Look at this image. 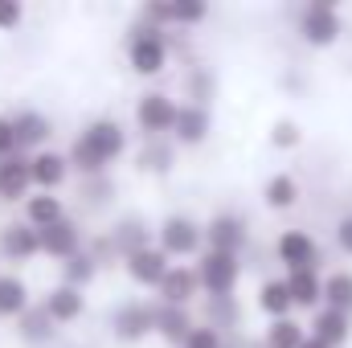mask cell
Instances as JSON below:
<instances>
[{
    "label": "cell",
    "instance_id": "obj_1",
    "mask_svg": "<svg viewBox=\"0 0 352 348\" xmlns=\"http://www.w3.org/2000/svg\"><path fill=\"white\" fill-rule=\"evenodd\" d=\"M123 152V131L115 127V123H94L87 135L74 144V160H78V168H102L111 156H119Z\"/></svg>",
    "mask_w": 352,
    "mask_h": 348
},
{
    "label": "cell",
    "instance_id": "obj_2",
    "mask_svg": "<svg viewBox=\"0 0 352 348\" xmlns=\"http://www.w3.org/2000/svg\"><path fill=\"white\" fill-rule=\"evenodd\" d=\"M336 33H340V17L332 12V4L320 0L303 12V37L311 45H328V41H336Z\"/></svg>",
    "mask_w": 352,
    "mask_h": 348
},
{
    "label": "cell",
    "instance_id": "obj_3",
    "mask_svg": "<svg viewBox=\"0 0 352 348\" xmlns=\"http://www.w3.org/2000/svg\"><path fill=\"white\" fill-rule=\"evenodd\" d=\"M234 279H238L234 254H221V250H209V254H205V262H201V283H205L213 295H226V291L234 287Z\"/></svg>",
    "mask_w": 352,
    "mask_h": 348
},
{
    "label": "cell",
    "instance_id": "obj_4",
    "mask_svg": "<svg viewBox=\"0 0 352 348\" xmlns=\"http://www.w3.org/2000/svg\"><path fill=\"white\" fill-rule=\"evenodd\" d=\"M135 115H140V123H144L148 131H168V127H176V115H180V111H176L164 94H148Z\"/></svg>",
    "mask_w": 352,
    "mask_h": 348
},
{
    "label": "cell",
    "instance_id": "obj_5",
    "mask_svg": "<svg viewBox=\"0 0 352 348\" xmlns=\"http://www.w3.org/2000/svg\"><path fill=\"white\" fill-rule=\"evenodd\" d=\"M278 259L295 270H311V259H316V242L307 234H283L278 238Z\"/></svg>",
    "mask_w": 352,
    "mask_h": 348
},
{
    "label": "cell",
    "instance_id": "obj_6",
    "mask_svg": "<svg viewBox=\"0 0 352 348\" xmlns=\"http://www.w3.org/2000/svg\"><path fill=\"white\" fill-rule=\"evenodd\" d=\"M197 242H201V234H197V226H192V221L173 217V221L164 226V250H168V254H192V250H197Z\"/></svg>",
    "mask_w": 352,
    "mask_h": 348
},
{
    "label": "cell",
    "instance_id": "obj_7",
    "mask_svg": "<svg viewBox=\"0 0 352 348\" xmlns=\"http://www.w3.org/2000/svg\"><path fill=\"white\" fill-rule=\"evenodd\" d=\"M33 180V160H4L0 164V197H21L25 184Z\"/></svg>",
    "mask_w": 352,
    "mask_h": 348
},
{
    "label": "cell",
    "instance_id": "obj_8",
    "mask_svg": "<svg viewBox=\"0 0 352 348\" xmlns=\"http://www.w3.org/2000/svg\"><path fill=\"white\" fill-rule=\"evenodd\" d=\"M131 279H140V283H164V274H168V266H164V254H156V250H131Z\"/></svg>",
    "mask_w": 352,
    "mask_h": 348
},
{
    "label": "cell",
    "instance_id": "obj_9",
    "mask_svg": "<svg viewBox=\"0 0 352 348\" xmlns=\"http://www.w3.org/2000/svg\"><path fill=\"white\" fill-rule=\"evenodd\" d=\"M131 66H135L140 74H156V70L164 66V45H160L156 37H135V45H131Z\"/></svg>",
    "mask_w": 352,
    "mask_h": 348
},
{
    "label": "cell",
    "instance_id": "obj_10",
    "mask_svg": "<svg viewBox=\"0 0 352 348\" xmlns=\"http://www.w3.org/2000/svg\"><path fill=\"white\" fill-rule=\"evenodd\" d=\"M209 246L221 250V254H234V250L242 246V221H234V217H217V221L209 226Z\"/></svg>",
    "mask_w": 352,
    "mask_h": 348
},
{
    "label": "cell",
    "instance_id": "obj_11",
    "mask_svg": "<svg viewBox=\"0 0 352 348\" xmlns=\"http://www.w3.org/2000/svg\"><path fill=\"white\" fill-rule=\"evenodd\" d=\"M37 234H41V250H45V254H70L74 242H78V230H74L70 221H58V226H50V230H37Z\"/></svg>",
    "mask_w": 352,
    "mask_h": 348
},
{
    "label": "cell",
    "instance_id": "obj_12",
    "mask_svg": "<svg viewBox=\"0 0 352 348\" xmlns=\"http://www.w3.org/2000/svg\"><path fill=\"white\" fill-rule=\"evenodd\" d=\"M148 324H152V312H144V307H123V312L115 316V332H119L123 340H140V336L148 332Z\"/></svg>",
    "mask_w": 352,
    "mask_h": 348
},
{
    "label": "cell",
    "instance_id": "obj_13",
    "mask_svg": "<svg viewBox=\"0 0 352 348\" xmlns=\"http://www.w3.org/2000/svg\"><path fill=\"white\" fill-rule=\"evenodd\" d=\"M205 131H209V115H205V111L188 107V111H180V115H176V135H180L184 144H197Z\"/></svg>",
    "mask_w": 352,
    "mask_h": 348
},
{
    "label": "cell",
    "instance_id": "obj_14",
    "mask_svg": "<svg viewBox=\"0 0 352 348\" xmlns=\"http://www.w3.org/2000/svg\"><path fill=\"white\" fill-rule=\"evenodd\" d=\"M62 176H66V160H62V156L45 152V156H37V160H33V180H37L41 188H54V184H62Z\"/></svg>",
    "mask_w": 352,
    "mask_h": 348
},
{
    "label": "cell",
    "instance_id": "obj_15",
    "mask_svg": "<svg viewBox=\"0 0 352 348\" xmlns=\"http://www.w3.org/2000/svg\"><path fill=\"white\" fill-rule=\"evenodd\" d=\"M287 291H291V299H295V303H303V307H307V303H316V299L324 295L311 270H295V274H291V283H287Z\"/></svg>",
    "mask_w": 352,
    "mask_h": 348
},
{
    "label": "cell",
    "instance_id": "obj_16",
    "mask_svg": "<svg viewBox=\"0 0 352 348\" xmlns=\"http://www.w3.org/2000/svg\"><path fill=\"white\" fill-rule=\"evenodd\" d=\"M78 312H82V295L74 287H62V291L50 295V316L54 320H74Z\"/></svg>",
    "mask_w": 352,
    "mask_h": 348
},
{
    "label": "cell",
    "instance_id": "obj_17",
    "mask_svg": "<svg viewBox=\"0 0 352 348\" xmlns=\"http://www.w3.org/2000/svg\"><path fill=\"white\" fill-rule=\"evenodd\" d=\"M316 328H320L316 336H320L324 345H340V340L349 336V320H344V312H332V307L316 320Z\"/></svg>",
    "mask_w": 352,
    "mask_h": 348
},
{
    "label": "cell",
    "instance_id": "obj_18",
    "mask_svg": "<svg viewBox=\"0 0 352 348\" xmlns=\"http://www.w3.org/2000/svg\"><path fill=\"white\" fill-rule=\"evenodd\" d=\"M37 246H41V234H33V230H25V226H12V230L4 234V250H8V254H16V259L33 254Z\"/></svg>",
    "mask_w": 352,
    "mask_h": 348
},
{
    "label": "cell",
    "instance_id": "obj_19",
    "mask_svg": "<svg viewBox=\"0 0 352 348\" xmlns=\"http://www.w3.org/2000/svg\"><path fill=\"white\" fill-rule=\"evenodd\" d=\"M160 291H164L168 303H184V299L192 295V274H188V270H168L164 283H160Z\"/></svg>",
    "mask_w": 352,
    "mask_h": 348
},
{
    "label": "cell",
    "instance_id": "obj_20",
    "mask_svg": "<svg viewBox=\"0 0 352 348\" xmlns=\"http://www.w3.org/2000/svg\"><path fill=\"white\" fill-rule=\"evenodd\" d=\"M29 217H33L41 230H50V226L62 221V205H58L54 197H33V201H29Z\"/></svg>",
    "mask_w": 352,
    "mask_h": 348
},
{
    "label": "cell",
    "instance_id": "obj_21",
    "mask_svg": "<svg viewBox=\"0 0 352 348\" xmlns=\"http://www.w3.org/2000/svg\"><path fill=\"white\" fill-rule=\"evenodd\" d=\"M324 295L332 299V312H349L352 307V274H332Z\"/></svg>",
    "mask_w": 352,
    "mask_h": 348
},
{
    "label": "cell",
    "instance_id": "obj_22",
    "mask_svg": "<svg viewBox=\"0 0 352 348\" xmlns=\"http://www.w3.org/2000/svg\"><path fill=\"white\" fill-rule=\"evenodd\" d=\"M50 135V123L41 115H21L16 119V144H41Z\"/></svg>",
    "mask_w": 352,
    "mask_h": 348
},
{
    "label": "cell",
    "instance_id": "obj_23",
    "mask_svg": "<svg viewBox=\"0 0 352 348\" xmlns=\"http://www.w3.org/2000/svg\"><path fill=\"white\" fill-rule=\"evenodd\" d=\"M25 307V283L21 279H0V316H12Z\"/></svg>",
    "mask_w": 352,
    "mask_h": 348
},
{
    "label": "cell",
    "instance_id": "obj_24",
    "mask_svg": "<svg viewBox=\"0 0 352 348\" xmlns=\"http://www.w3.org/2000/svg\"><path fill=\"white\" fill-rule=\"evenodd\" d=\"M291 303H295V299H291L287 283H266V287H263V307L270 312V316H283Z\"/></svg>",
    "mask_w": 352,
    "mask_h": 348
},
{
    "label": "cell",
    "instance_id": "obj_25",
    "mask_svg": "<svg viewBox=\"0 0 352 348\" xmlns=\"http://www.w3.org/2000/svg\"><path fill=\"white\" fill-rule=\"evenodd\" d=\"M307 340L303 332H299V324H291V320H278L274 328H270V348H299Z\"/></svg>",
    "mask_w": 352,
    "mask_h": 348
},
{
    "label": "cell",
    "instance_id": "obj_26",
    "mask_svg": "<svg viewBox=\"0 0 352 348\" xmlns=\"http://www.w3.org/2000/svg\"><path fill=\"white\" fill-rule=\"evenodd\" d=\"M266 201L278 205V209L291 205V201H295V180H291V176H274V180L266 184Z\"/></svg>",
    "mask_w": 352,
    "mask_h": 348
},
{
    "label": "cell",
    "instance_id": "obj_27",
    "mask_svg": "<svg viewBox=\"0 0 352 348\" xmlns=\"http://www.w3.org/2000/svg\"><path fill=\"white\" fill-rule=\"evenodd\" d=\"M156 320H160L164 336H173V340H176V336H184V340L192 336V332H188V320H184V312H160Z\"/></svg>",
    "mask_w": 352,
    "mask_h": 348
},
{
    "label": "cell",
    "instance_id": "obj_28",
    "mask_svg": "<svg viewBox=\"0 0 352 348\" xmlns=\"http://www.w3.org/2000/svg\"><path fill=\"white\" fill-rule=\"evenodd\" d=\"M156 12L160 17H173V21H201L205 17V4H160Z\"/></svg>",
    "mask_w": 352,
    "mask_h": 348
},
{
    "label": "cell",
    "instance_id": "obj_29",
    "mask_svg": "<svg viewBox=\"0 0 352 348\" xmlns=\"http://www.w3.org/2000/svg\"><path fill=\"white\" fill-rule=\"evenodd\" d=\"M90 270H94V266H90V259H82V254H78V259H70V266H66V279H70V283H87Z\"/></svg>",
    "mask_w": 352,
    "mask_h": 348
},
{
    "label": "cell",
    "instance_id": "obj_30",
    "mask_svg": "<svg viewBox=\"0 0 352 348\" xmlns=\"http://www.w3.org/2000/svg\"><path fill=\"white\" fill-rule=\"evenodd\" d=\"M21 21V4L16 0H0V29H12Z\"/></svg>",
    "mask_w": 352,
    "mask_h": 348
},
{
    "label": "cell",
    "instance_id": "obj_31",
    "mask_svg": "<svg viewBox=\"0 0 352 348\" xmlns=\"http://www.w3.org/2000/svg\"><path fill=\"white\" fill-rule=\"evenodd\" d=\"M188 348H217V332H213V328H192Z\"/></svg>",
    "mask_w": 352,
    "mask_h": 348
},
{
    "label": "cell",
    "instance_id": "obj_32",
    "mask_svg": "<svg viewBox=\"0 0 352 348\" xmlns=\"http://www.w3.org/2000/svg\"><path fill=\"white\" fill-rule=\"evenodd\" d=\"M12 148H16V123L0 119V156H4V152H12Z\"/></svg>",
    "mask_w": 352,
    "mask_h": 348
},
{
    "label": "cell",
    "instance_id": "obj_33",
    "mask_svg": "<svg viewBox=\"0 0 352 348\" xmlns=\"http://www.w3.org/2000/svg\"><path fill=\"white\" fill-rule=\"evenodd\" d=\"M299 140V131H295V123H278L274 127V144H283V148H291Z\"/></svg>",
    "mask_w": 352,
    "mask_h": 348
},
{
    "label": "cell",
    "instance_id": "obj_34",
    "mask_svg": "<svg viewBox=\"0 0 352 348\" xmlns=\"http://www.w3.org/2000/svg\"><path fill=\"white\" fill-rule=\"evenodd\" d=\"M336 242H340V246L352 254V217H344V221H340V230H336Z\"/></svg>",
    "mask_w": 352,
    "mask_h": 348
},
{
    "label": "cell",
    "instance_id": "obj_35",
    "mask_svg": "<svg viewBox=\"0 0 352 348\" xmlns=\"http://www.w3.org/2000/svg\"><path fill=\"white\" fill-rule=\"evenodd\" d=\"M299 348H328V345H324L320 336H307V340H303V345H299Z\"/></svg>",
    "mask_w": 352,
    "mask_h": 348
}]
</instances>
